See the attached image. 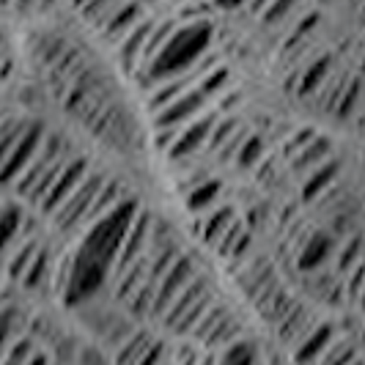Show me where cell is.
I'll use <instances>...</instances> for the list:
<instances>
[{
	"instance_id": "12",
	"label": "cell",
	"mask_w": 365,
	"mask_h": 365,
	"mask_svg": "<svg viewBox=\"0 0 365 365\" xmlns=\"http://www.w3.org/2000/svg\"><path fill=\"white\" fill-rule=\"evenodd\" d=\"M206 105H209V99L192 86V88H187L184 93H179L173 102H168L165 108H160L157 113H154V129L157 127H165V129L184 127L187 121H192L195 115H201Z\"/></svg>"
},
{
	"instance_id": "2",
	"label": "cell",
	"mask_w": 365,
	"mask_h": 365,
	"mask_svg": "<svg viewBox=\"0 0 365 365\" xmlns=\"http://www.w3.org/2000/svg\"><path fill=\"white\" fill-rule=\"evenodd\" d=\"M72 154H74L72 143H69L63 135L47 129L36 148V154H34V160L25 165V170L19 173V179L11 184V190L17 192L19 201H25L28 206L36 209L38 201H41V195L47 192V187H50L53 179L58 176L61 165L66 163Z\"/></svg>"
},
{
	"instance_id": "4",
	"label": "cell",
	"mask_w": 365,
	"mask_h": 365,
	"mask_svg": "<svg viewBox=\"0 0 365 365\" xmlns=\"http://www.w3.org/2000/svg\"><path fill=\"white\" fill-rule=\"evenodd\" d=\"M215 299V292H212V283L203 272H198L187 286H184L179 297L168 305V311L160 316V327L173 335V338H190L192 327L198 324L201 313L209 308V302Z\"/></svg>"
},
{
	"instance_id": "27",
	"label": "cell",
	"mask_w": 365,
	"mask_h": 365,
	"mask_svg": "<svg viewBox=\"0 0 365 365\" xmlns=\"http://www.w3.org/2000/svg\"><path fill=\"white\" fill-rule=\"evenodd\" d=\"M215 365H261L258 363V349L256 344L237 338L228 346H222L217 351V363Z\"/></svg>"
},
{
	"instance_id": "19",
	"label": "cell",
	"mask_w": 365,
	"mask_h": 365,
	"mask_svg": "<svg viewBox=\"0 0 365 365\" xmlns=\"http://www.w3.org/2000/svg\"><path fill=\"white\" fill-rule=\"evenodd\" d=\"M329 157H332V143H329V138H322V135L316 132L311 140L289 160V170H292L294 176H305V173H311L313 168L327 163Z\"/></svg>"
},
{
	"instance_id": "39",
	"label": "cell",
	"mask_w": 365,
	"mask_h": 365,
	"mask_svg": "<svg viewBox=\"0 0 365 365\" xmlns=\"http://www.w3.org/2000/svg\"><path fill=\"white\" fill-rule=\"evenodd\" d=\"M269 3H272V0H250V3H247V6H245V9H247V11H250V14H261V11H264V9H267V6H269Z\"/></svg>"
},
{
	"instance_id": "37",
	"label": "cell",
	"mask_w": 365,
	"mask_h": 365,
	"mask_svg": "<svg viewBox=\"0 0 365 365\" xmlns=\"http://www.w3.org/2000/svg\"><path fill=\"white\" fill-rule=\"evenodd\" d=\"M25 365H53V360H50V354L44 349H34V354L25 360Z\"/></svg>"
},
{
	"instance_id": "29",
	"label": "cell",
	"mask_w": 365,
	"mask_h": 365,
	"mask_svg": "<svg viewBox=\"0 0 365 365\" xmlns=\"http://www.w3.org/2000/svg\"><path fill=\"white\" fill-rule=\"evenodd\" d=\"M187 88H192L190 77H173V80H163L157 83V88L151 91V113H157L160 108H165L168 102H173L179 93H184Z\"/></svg>"
},
{
	"instance_id": "33",
	"label": "cell",
	"mask_w": 365,
	"mask_h": 365,
	"mask_svg": "<svg viewBox=\"0 0 365 365\" xmlns=\"http://www.w3.org/2000/svg\"><path fill=\"white\" fill-rule=\"evenodd\" d=\"M297 6H299V0H272L261 14L258 19L264 22V25H269V28H277V25H283L286 19H292L297 14Z\"/></svg>"
},
{
	"instance_id": "15",
	"label": "cell",
	"mask_w": 365,
	"mask_h": 365,
	"mask_svg": "<svg viewBox=\"0 0 365 365\" xmlns=\"http://www.w3.org/2000/svg\"><path fill=\"white\" fill-rule=\"evenodd\" d=\"M143 17H146V6H143L140 0H124V3L96 28V34H99V38H105L108 44L115 47Z\"/></svg>"
},
{
	"instance_id": "45",
	"label": "cell",
	"mask_w": 365,
	"mask_h": 365,
	"mask_svg": "<svg viewBox=\"0 0 365 365\" xmlns=\"http://www.w3.org/2000/svg\"><path fill=\"white\" fill-rule=\"evenodd\" d=\"M165 365H170V363H165Z\"/></svg>"
},
{
	"instance_id": "40",
	"label": "cell",
	"mask_w": 365,
	"mask_h": 365,
	"mask_svg": "<svg viewBox=\"0 0 365 365\" xmlns=\"http://www.w3.org/2000/svg\"><path fill=\"white\" fill-rule=\"evenodd\" d=\"M36 3L38 0H14L17 9H36Z\"/></svg>"
},
{
	"instance_id": "42",
	"label": "cell",
	"mask_w": 365,
	"mask_h": 365,
	"mask_svg": "<svg viewBox=\"0 0 365 365\" xmlns=\"http://www.w3.org/2000/svg\"><path fill=\"white\" fill-rule=\"evenodd\" d=\"M351 365H363V357H360V360H354V363H351Z\"/></svg>"
},
{
	"instance_id": "1",
	"label": "cell",
	"mask_w": 365,
	"mask_h": 365,
	"mask_svg": "<svg viewBox=\"0 0 365 365\" xmlns=\"http://www.w3.org/2000/svg\"><path fill=\"white\" fill-rule=\"evenodd\" d=\"M212 36H215V31H212L209 19H182L173 28V34L168 36V41L157 50V55L151 58V63L138 74V77H146V80H140V86H146V83L157 86L163 80L184 77L198 63L203 53H209Z\"/></svg>"
},
{
	"instance_id": "24",
	"label": "cell",
	"mask_w": 365,
	"mask_h": 365,
	"mask_svg": "<svg viewBox=\"0 0 365 365\" xmlns=\"http://www.w3.org/2000/svg\"><path fill=\"white\" fill-rule=\"evenodd\" d=\"M360 256H363V237H360V231H354V234H349V237L338 239L335 253H332V261H335V274H338V277H344L346 272H351L357 264H363Z\"/></svg>"
},
{
	"instance_id": "43",
	"label": "cell",
	"mask_w": 365,
	"mask_h": 365,
	"mask_svg": "<svg viewBox=\"0 0 365 365\" xmlns=\"http://www.w3.org/2000/svg\"><path fill=\"white\" fill-rule=\"evenodd\" d=\"M0 50H3V34H0Z\"/></svg>"
},
{
	"instance_id": "16",
	"label": "cell",
	"mask_w": 365,
	"mask_h": 365,
	"mask_svg": "<svg viewBox=\"0 0 365 365\" xmlns=\"http://www.w3.org/2000/svg\"><path fill=\"white\" fill-rule=\"evenodd\" d=\"M53 269H55V253L47 242H41L36 250V256L31 258L28 269L19 277L22 292L28 294H41L53 289Z\"/></svg>"
},
{
	"instance_id": "38",
	"label": "cell",
	"mask_w": 365,
	"mask_h": 365,
	"mask_svg": "<svg viewBox=\"0 0 365 365\" xmlns=\"http://www.w3.org/2000/svg\"><path fill=\"white\" fill-rule=\"evenodd\" d=\"M250 0H215V6L222 9V11H237V9H245Z\"/></svg>"
},
{
	"instance_id": "32",
	"label": "cell",
	"mask_w": 365,
	"mask_h": 365,
	"mask_svg": "<svg viewBox=\"0 0 365 365\" xmlns=\"http://www.w3.org/2000/svg\"><path fill=\"white\" fill-rule=\"evenodd\" d=\"M231 86V72L225 69V66H215V69H209V72L203 74L201 80H198V91L206 96V99H212V96H217V93H222L225 88Z\"/></svg>"
},
{
	"instance_id": "6",
	"label": "cell",
	"mask_w": 365,
	"mask_h": 365,
	"mask_svg": "<svg viewBox=\"0 0 365 365\" xmlns=\"http://www.w3.org/2000/svg\"><path fill=\"white\" fill-rule=\"evenodd\" d=\"M91 170V160L86 157V154H77L74 151L72 157L66 160V163L61 165V170H58V176L53 179V184L47 187V192L41 195V201H38V215L41 217H53L55 209L61 206V203L69 198V192H72L77 184L86 179V173Z\"/></svg>"
},
{
	"instance_id": "17",
	"label": "cell",
	"mask_w": 365,
	"mask_h": 365,
	"mask_svg": "<svg viewBox=\"0 0 365 365\" xmlns=\"http://www.w3.org/2000/svg\"><path fill=\"white\" fill-rule=\"evenodd\" d=\"M237 206L234 203H215L209 212L198 215V239L206 247L215 250V245L220 242V237L228 231V225L237 220Z\"/></svg>"
},
{
	"instance_id": "30",
	"label": "cell",
	"mask_w": 365,
	"mask_h": 365,
	"mask_svg": "<svg viewBox=\"0 0 365 365\" xmlns=\"http://www.w3.org/2000/svg\"><path fill=\"white\" fill-rule=\"evenodd\" d=\"M34 349H36V341L31 335H25V332H17L11 338V344L3 349L0 365H25V360L34 354Z\"/></svg>"
},
{
	"instance_id": "11",
	"label": "cell",
	"mask_w": 365,
	"mask_h": 365,
	"mask_svg": "<svg viewBox=\"0 0 365 365\" xmlns=\"http://www.w3.org/2000/svg\"><path fill=\"white\" fill-rule=\"evenodd\" d=\"M217 118H220L217 113H206V115H195L192 121H187L184 127H179L173 143L168 148V157L170 160H190L198 151H203L206 140H209V132H212Z\"/></svg>"
},
{
	"instance_id": "8",
	"label": "cell",
	"mask_w": 365,
	"mask_h": 365,
	"mask_svg": "<svg viewBox=\"0 0 365 365\" xmlns=\"http://www.w3.org/2000/svg\"><path fill=\"white\" fill-rule=\"evenodd\" d=\"M44 124L38 121H25V127L19 132V138L14 140V146L9 148L6 160L0 165V187H11V184L19 179V173L25 170V165L34 160L38 143L44 138Z\"/></svg>"
},
{
	"instance_id": "3",
	"label": "cell",
	"mask_w": 365,
	"mask_h": 365,
	"mask_svg": "<svg viewBox=\"0 0 365 365\" xmlns=\"http://www.w3.org/2000/svg\"><path fill=\"white\" fill-rule=\"evenodd\" d=\"M138 212H140V201H138L135 195L121 198V201L110 209L108 215L96 217L91 225L83 231V239H80L77 247L86 250V253L93 256L96 261H102L105 267H113V258L118 253V247H121V242L127 237L129 225H132V220H135Z\"/></svg>"
},
{
	"instance_id": "20",
	"label": "cell",
	"mask_w": 365,
	"mask_h": 365,
	"mask_svg": "<svg viewBox=\"0 0 365 365\" xmlns=\"http://www.w3.org/2000/svg\"><path fill=\"white\" fill-rule=\"evenodd\" d=\"M332 74V55H316L311 63H305L299 72H297V96H313L319 91L327 77Z\"/></svg>"
},
{
	"instance_id": "28",
	"label": "cell",
	"mask_w": 365,
	"mask_h": 365,
	"mask_svg": "<svg viewBox=\"0 0 365 365\" xmlns=\"http://www.w3.org/2000/svg\"><path fill=\"white\" fill-rule=\"evenodd\" d=\"M267 157V143L261 135H245V140L239 143L237 154H234V163H237L239 170H256V165ZM231 163V165H234Z\"/></svg>"
},
{
	"instance_id": "41",
	"label": "cell",
	"mask_w": 365,
	"mask_h": 365,
	"mask_svg": "<svg viewBox=\"0 0 365 365\" xmlns=\"http://www.w3.org/2000/svg\"><path fill=\"white\" fill-rule=\"evenodd\" d=\"M74 6H77V9H80V6H83V3H86V0H72Z\"/></svg>"
},
{
	"instance_id": "13",
	"label": "cell",
	"mask_w": 365,
	"mask_h": 365,
	"mask_svg": "<svg viewBox=\"0 0 365 365\" xmlns=\"http://www.w3.org/2000/svg\"><path fill=\"white\" fill-rule=\"evenodd\" d=\"M319 319H316V313H313V308L308 305V302H302L299 297L292 302V308L283 313L277 322L272 324L274 329V338L280 341V346L292 349L299 344V338L308 332V329L316 324Z\"/></svg>"
},
{
	"instance_id": "34",
	"label": "cell",
	"mask_w": 365,
	"mask_h": 365,
	"mask_svg": "<svg viewBox=\"0 0 365 365\" xmlns=\"http://www.w3.org/2000/svg\"><path fill=\"white\" fill-rule=\"evenodd\" d=\"M25 127V118H17V115H0V165L6 160L9 148L14 146V140L19 138V132Z\"/></svg>"
},
{
	"instance_id": "9",
	"label": "cell",
	"mask_w": 365,
	"mask_h": 365,
	"mask_svg": "<svg viewBox=\"0 0 365 365\" xmlns=\"http://www.w3.org/2000/svg\"><path fill=\"white\" fill-rule=\"evenodd\" d=\"M151 220H154V215L140 206V212L135 215V220H132V225H129V231H127V237H124L121 247H118V253H115V258H113L110 280H113V277H118V274L124 272V269H129L135 261H140V258L146 256Z\"/></svg>"
},
{
	"instance_id": "36",
	"label": "cell",
	"mask_w": 365,
	"mask_h": 365,
	"mask_svg": "<svg viewBox=\"0 0 365 365\" xmlns=\"http://www.w3.org/2000/svg\"><path fill=\"white\" fill-rule=\"evenodd\" d=\"M165 363H168V344H165L163 338H154L151 346L135 360V365H165Z\"/></svg>"
},
{
	"instance_id": "21",
	"label": "cell",
	"mask_w": 365,
	"mask_h": 365,
	"mask_svg": "<svg viewBox=\"0 0 365 365\" xmlns=\"http://www.w3.org/2000/svg\"><path fill=\"white\" fill-rule=\"evenodd\" d=\"M220 195H222V182L209 176V179H203L198 184H190V190L184 195V209L190 215H203L215 203H220Z\"/></svg>"
},
{
	"instance_id": "22",
	"label": "cell",
	"mask_w": 365,
	"mask_h": 365,
	"mask_svg": "<svg viewBox=\"0 0 365 365\" xmlns=\"http://www.w3.org/2000/svg\"><path fill=\"white\" fill-rule=\"evenodd\" d=\"M335 182H338V163L329 157L327 163H322L319 168H313L311 173L302 176V192H299V198L305 203H313L319 195H324V190H329Z\"/></svg>"
},
{
	"instance_id": "31",
	"label": "cell",
	"mask_w": 365,
	"mask_h": 365,
	"mask_svg": "<svg viewBox=\"0 0 365 365\" xmlns=\"http://www.w3.org/2000/svg\"><path fill=\"white\" fill-rule=\"evenodd\" d=\"M121 3H124V0H86L77 11H80V17L86 19L93 31H96V28H99V25H102V22H105V19L118 9Z\"/></svg>"
},
{
	"instance_id": "35",
	"label": "cell",
	"mask_w": 365,
	"mask_h": 365,
	"mask_svg": "<svg viewBox=\"0 0 365 365\" xmlns=\"http://www.w3.org/2000/svg\"><path fill=\"white\" fill-rule=\"evenodd\" d=\"M17 308H11V305H3L0 308V354H3V349L11 344V338L17 335Z\"/></svg>"
},
{
	"instance_id": "10",
	"label": "cell",
	"mask_w": 365,
	"mask_h": 365,
	"mask_svg": "<svg viewBox=\"0 0 365 365\" xmlns=\"http://www.w3.org/2000/svg\"><path fill=\"white\" fill-rule=\"evenodd\" d=\"M338 239L329 231H308L302 239L294 242V264L299 272H313V269H324L332 253H335Z\"/></svg>"
},
{
	"instance_id": "25",
	"label": "cell",
	"mask_w": 365,
	"mask_h": 365,
	"mask_svg": "<svg viewBox=\"0 0 365 365\" xmlns=\"http://www.w3.org/2000/svg\"><path fill=\"white\" fill-rule=\"evenodd\" d=\"M360 338H349V335H335V341L324 349V354L316 360V365H351L360 360Z\"/></svg>"
},
{
	"instance_id": "44",
	"label": "cell",
	"mask_w": 365,
	"mask_h": 365,
	"mask_svg": "<svg viewBox=\"0 0 365 365\" xmlns=\"http://www.w3.org/2000/svg\"><path fill=\"white\" fill-rule=\"evenodd\" d=\"M324 3H329V0H324Z\"/></svg>"
},
{
	"instance_id": "26",
	"label": "cell",
	"mask_w": 365,
	"mask_h": 365,
	"mask_svg": "<svg viewBox=\"0 0 365 365\" xmlns=\"http://www.w3.org/2000/svg\"><path fill=\"white\" fill-rule=\"evenodd\" d=\"M22 222H25V212L19 206H3L0 209V261L9 256L11 245L17 242Z\"/></svg>"
},
{
	"instance_id": "14",
	"label": "cell",
	"mask_w": 365,
	"mask_h": 365,
	"mask_svg": "<svg viewBox=\"0 0 365 365\" xmlns=\"http://www.w3.org/2000/svg\"><path fill=\"white\" fill-rule=\"evenodd\" d=\"M335 335H338V327L332 324V322H316L302 338H299V344L292 346V363L294 365H316V360L324 354V349L335 341Z\"/></svg>"
},
{
	"instance_id": "7",
	"label": "cell",
	"mask_w": 365,
	"mask_h": 365,
	"mask_svg": "<svg viewBox=\"0 0 365 365\" xmlns=\"http://www.w3.org/2000/svg\"><path fill=\"white\" fill-rule=\"evenodd\" d=\"M201 272L198 269V264H195V258L190 256H179L173 264H170V269L157 280V286H154V302H151V316H148V322H160V316L168 311V305L179 297L184 286L195 277V274Z\"/></svg>"
},
{
	"instance_id": "5",
	"label": "cell",
	"mask_w": 365,
	"mask_h": 365,
	"mask_svg": "<svg viewBox=\"0 0 365 365\" xmlns=\"http://www.w3.org/2000/svg\"><path fill=\"white\" fill-rule=\"evenodd\" d=\"M105 179H108L105 173H99V170H93L91 168V170L86 173V179L69 192V198L55 209V215L50 220H53V225L58 234L77 237V234L83 231V220H86V215H88V206L93 203V198H96L99 187L105 184Z\"/></svg>"
},
{
	"instance_id": "23",
	"label": "cell",
	"mask_w": 365,
	"mask_h": 365,
	"mask_svg": "<svg viewBox=\"0 0 365 365\" xmlns=\"http://www.w3.org/2000/svg\"><path fill=\"white\" fill-rule=\"evenodd\" d=\"M154 338H157V335H154L151 329L143 327V324H138L135 332L129 335L121 346L110 351V363L113 365H135V360H138V357L151 346V341H154Z\"/></svg>"
},
{
	"instance_id": "18",
	"label": "cell",
	"mask_w": 365,
	"mask_h": 365,
	"mask_svg": "<svg viewBox=\"0 0 365 365\" xmlns=\"http://www.w3.org/2000/svg\"><path fill=\"white\" fill-rule=\"evenodd\" d=\"M151 25H154V19L143 17L132 31H129L127 36L115 44V61H118V66L127 74H135L138 66H140V55H143V44H146V36H148V31H151Z\"/></svg>"
}]
</instances>
